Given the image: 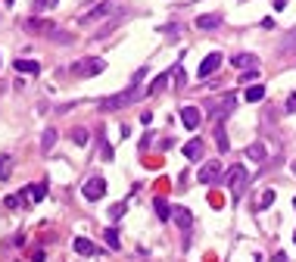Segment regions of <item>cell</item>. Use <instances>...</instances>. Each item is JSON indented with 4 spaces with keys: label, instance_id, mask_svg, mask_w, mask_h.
I'll return each instance as SVG.
<instances>
[{
    "label": "cell",
    "instance_id": "36",
    "mask_svg": "<svg viewBox=\"0 0 296 262\" xmlns=\"http://www.w3.org/2000/svg\"><path fill=\"white\" fill-rule=\"evenodd\" d=\"M44 7H50V0H34V10H44Z\"/></svg>",
    "mask_w": 296,
    "mask_h": 262
},
{
    "label": "cell",
    "instance_id": "4",
    "mask_svg": "<svg viewBox=\"0 0 296 262\" xmlns=\"http://www.w3.org/2000/svg\"><path fill=\"white\" fill-rule=\"evenodd\" d=\"M225 178V172H221V162L218 159H209V162H203V168L196 172V181L200 184H215Z\"/></svg>",
    "mask_w": 296,
    "mask_h": 262
},
{
    "label": "cell",
    "instance_id": "10",
    "mask_svg": "<svg viewBox=\"0 0 296 262\" xmlns=\"http://www.w3.org/2000/svg\"><path fill=\"white\" fill-rule=\"evenodd\" d=\"M172 222L181 231H190L193 228V212L187 209V206H172Z\"/></svg>",
    "mask_w": 296,
    "mask_h": 262
},
{
    "label": "cell",
    "instance_id": "5",
    "mask_svg": "<svg viewBox=\"0 0 296 262\" xmlns=\"http://www.w3.org/2000/svg\"><path fill=\"white\" fill-rule=\"evenodd\" d=\"M22 28L28 31V34H53L57 31V25L50 22V19H41V16H31V19H22Z\"/></svg>",
    "mask_w": 296,
    "mask_h": 262
},
{
    "label": "cell",
    "instance_id": "13",
    "mask_svg": "<svg viewBox=\"0 0 296 262\" xmlns=\"http://www.w3.org/2000/svg\"><path fill=\"white\" fill-rule=\"evenodd\" d=\"M13 69L19 72V75H41V63H34V60H22V56L13 63Z\"/></svg>",
    "mask_w": 296,
    "mask_h": 262
},
{
    "label": "cell",
    "instance_id": "26",
    "mask_svg": "<svg viewBox=\"0 0 296 262\" xmlns=\"http://www.w3.org/2000/svg\"><path fill=\"white\" fill-rule=\"evenodd\" d=\"M47 41H53V44H72V34L69 31H53V34H47Z\"/></svg>",
    "mask_w": 296,
    "mask_h": 262
},
{
    "label": "cell",
    "instance_id": "39",
    "mask_svg": "<svg viewBox=\"0 0 296 262\" xmlns=\"http://www.w3.org/2000/svg\"><path fill=\"white\" fill-rule=\"evenodd\" d=\"M293 243H296V234H293Z\"/></svg>",
    "mask_w": 296,
    "mask_h": 262
},
{
    "label": "cell",
    "instance_id": "11",
    "mask_svg": "<svg viewBox=\"0 0 296 262\" xmlns=\"http://www.w3.org/2000/svg\"><path fill=\"white\" fill-rule=\"evenodd\" d=\"M200 122H203V109H200V106H184V109H181V125H184V128L196 131Z\"/></svg>",
    "mask_w": 296,
    "mask_h": 262
},
{
    "label": "cell",
    "instance_id": "19",
    "mask_svg": "<svg viewBox=\"0 0 296 262\" xmlns=\"http://www.w3.org/2000/svg\"><path fill=\"white\" fill-rule=\"evenodd\" d=\"M25 194H28V203H41V200L47 197V184H44V181H41V184H28Z\"/></svg>",
    "mask_w": 296,
    "mask_h": 262
},
{
    "label": "cell",
    "instance_id": "16",
    "mask_svg": "<svg viewBox=\"0 0 296 262\" xmlns=\"http://www.w3.org/2000/svg\"><path fill=\"white\" fill-rule=\"evenodd\" d=\"M265 156H268V150H265V144H262V141H256V144H250V147H246V159H250V162H262Z\"/></svg>",
    "mask_w": 296,
    "mask_h": 262
},
{
    "label": "cell",
    "instance_id": "24",
    "mask_svg": "<svg viewBox=\"0 0 296 262\" xmlns=\"http://www.w3.org/2000/svg\"><path fill=\"white\" fill-rule=\"evenodd\" d=\"M53 144H57V128H47V131H44V138H41V150H44V153H50Z\"/></svg>",
    "mask_w": 296,
    "mask_h": 262
},
{
    "label": "cell",
    "instance_id": "8",
    "mask_svg": "<svg viewBox=\"0 0 296 262\" xmlns=\"http://www.w3.org/2000/svg\"><path fill=\"white\" fill-rule=\"evenodd\" d=\"M113 13H116V7H113V4H97L94 10H87V13L78 19V25H94V22H100L103 16H113Z\"/></svg>",
    "mask_w": 296,
    "mask_h": 262
},
{
    "label": "cell",
    "instance_id": "2",
    "mask_svg": "<svg viewBox=\"0 0 296 262\" xmlns=\"http://www.w3.org/2000/svg\"><path fill=\"white\" fill-rule=\"evenodd\" d=\"M221 181H225V187L231 191V197H234V200H240V194H243V187H246V181H250L246 165H231Z\"/></svg>",
    "mask_w": 296,
    "mask_h": 262
},
{
    "label": "cell",
    "instance_id": "12",
    "mask_svg": "<svg viewBox=\"0 0 296 262\" xmlns=\"http://www.w3.org/2000/svg\"><path fill=\"white\" fill-rule=\"evenodd\" d=\"M119 25H122V13H113V16H109V22H106L103 28H97V34H94V44H97V41H103L106 34H113Z\"/></svg>",
    "mask_w": 296,
    "mask_h": 262
},
{
    "label": "cell",
    "instance_id": "18",
    "mask_svg": "<svg viewBox=\"0 0 296 262\" xmlns=\"http://www.w3.org/2000/svg\"><path fill=\"white\" fill-rule=\"evenodd\" d=\"M169 78H172V72H162V75H156V78L146 84V91L143 94H162L165 91V84H169Z\"/></svg>",
    "mask_w": 296,
    "mask_h": 262
},
{
    "label": "cell",
    "instance_id": "38",
    "mask_svg": "<svg viewBox=\"0 0 296 262\" xmlns=\"http://www.w3.org/2000/svg\"><path fill=\"white\" fill-rule=\"evenodd\" d=\"M57 4H60V0H50V7H57Z\"/></svg>",
    "mask_w": 296,
    "mask_h": 262
},
{
    "label": "cell",
    "instance_id": "35",
    "mask_svg": "<svg viewBox=\"0 0 296 262\" xmlns=\"http://www.w3.org/2000/svg\"><path fill=\"white\" fill-rule=\"evenodd\" d=\"M287 112H296V94H293V97L287 100Z\"/></svg>",
    "mask_w": 296,
    "mask_h": 262
},
{
    "label": "cell",
    "instance_id": "17",
    "mask_svg": "<svg viewBox=\"0 0 296 262\" xmlns=\"http://www.w3.org/2000/svg\"><path fill=\"white\" fill-rule=\"evenodd\" d=\"M231 63H234L237 69H256V66H259V56H256V53H237Z\"/></svg>",
    "mask_w": 296,
    "mask_h": 262
},
{
    "label": "cell",
    "instance_id": "25",
    "mask_svg": "<svg viewBox=\"0 0 296 262\" xmlns=\"http://www.w3.org/2000/svg\"><path fill=\"white\" fill-rule=\"evenodd\" d=\"M69 138L75 141L78 147H87V138H90V135H87V128H72V135H69Z\"/></svg>",
    "mask_w": 296,
    "mask_h": 262
},
{
    "label": "cell",
    "instance_id": "29",
    "mask_svg": "<svg viewBox=\"0 0 296 262\" xmlns=\"http://www.w3.org/2000/svg\"><path fill=\"white\" fill-rule=\"evenodd\" d=\"M125 209H128V203H116L113 209H109V219L113 222H122V215H125Z\"/></svg>",
    "mask_w": 296,
    "mask_h": 262
},
{
    "label": "cell",
    "instance_id": "14",
    "mask_svg": "<svg viewBox=\"0 0 296 262\" xmlns=\"http://www.w3.org/2000/svg\"><path fill=\"white\" fill-rule=\"evenodd\" d=\"M184 156H187L190 162H200V159H203V141H200V138L187 141V144H184Z\"/></svg>",
    "mask_w": 296,
    "mask_h": 262
},
{
    "label": "cell",
    "instance_id": "32",
    "mask_svg": "<svg viewBox=\"0 0 296 262\" xmlns=\"http://www.w3.org/2000/svg\"><path fill=\"white\" fill-rule=\"evenodd\" d=\"M175 81H178V88H181L184 81H187V75H184V69H181V66H175Z\"/></svg>",
    "mask_w": 296,
    "mask_h": 262
},
{
    "label": "cell",
    "instance_id": "30",
    "mask_svg": "<svg viewBox=\"0 0 296 262\" xmlns=\"http://www.w3.org/2000/svg\"><path fill=\"white\" fill-rule=\"evenodd\" d=\"M7 165H10V156H0V181L10 178V168H7Z\"/></svg>",
    "mask_w": 296,
    "mask_h": 262
},
{
    "label": "cell",
    "instance_id": "22",
    "mask_svg": "<svg viewBox=\"0 0 296 262\" xmlns=\"http://www.w3.org/2000/svg\"><path fill=\"white\" fill-rule=\"evenodd\" d=\"M215 147L221 150V153H228V150H231V144H228V131L221 128V125H215Z\"/></svg>",
    "mask_w": 296,
    "mask_h": 262
},
{
    "label": "cell",
    "instance_id": "23",
    "mask_svg": "<svg viewBox=\"0 0 296 262\" xmlns=\"http://www.w3.org/2000/svg\"><path fill=\"white\" fill-rule=\"evenodd\" d=\"M243 97H246V103H259V100L265 97V88H259V84H250Z\"/></svg>",
    "mask_w": 296,
    "mask_h": 262
},
{
    "label": "cell",
    "instance_id": "28",
    "mask_svg": "<svg viewBox=\"0 0 296 262\" xmlns=\"http://www.w3.org/2000/svg\"><path fill=\"white\" fill-rule=\"evenodd\" d=\"M103 237H106V243H109V250H119V247H122V243H119V231H116V228H106V234H103Z\"/></svg>",
    "mask_w": 296,
    "mask_h": 262
},
{
    "label": "cell",
    "instance_id": "33",
    "mask_svg": "<svg viewBox=\"0 0 296 262\" xmlns=\"http://www.w3.org/2000/svg\"><path fill=\"white\" fill-rule=\"evenodd\" d=\"M150 122H153V116H150V112H140V125L146 128V125H150Z\"/></svg>",
    "mask_w": 296,
    "mask_h": 262
},
{
    "label": "cell",
    "instance_id": "3",
    "mask_svg": "<svg viewBox=\"0 0 296 262\" xmlns=\"http://www.w3.org/2000/svg\"><path fill=\"white\" fill-rule=\"evenodd\" d=\"M69 69H72V75H75V78H97V75L106 69V63L100 60V56H84V60L72 63Z\"/></svg>",
    "mask_w": 296,
    "mask_h": 262
},
{
    "label": "cell",
    "instance_id": "20",
    "mask_svg": "<svg viewBox=\"0 0 296 262\" xmlns=\"http://www.w3.org/2000/svg\"><path fill=\"white\" fill-rule=\"evenodd\" d=\"M72 247H75V253H81V256H94L97 253V247L87 237H75V240H72Z\"/></svg>",
    "mask_w": 296,
    "mask_h": 262
},
{
    "label": "cell",
    "instance_id": "37",
    "mask_svg": "<svg viewBox=\"0 0 296 262\" xmlns=\"http://www.w3.org/2000/svg\"><path fill=\"white\" fill-rule=\"evenodd\" d=\"M290 172H293V175H296V159H293V168H290Z\"/></svg>",
    "mask_w": 296,
    "mask_h": 262
},
{
    "label": "cell",
    "instance_id": "27",
    "mask_svg": "<svg viewBox=\"0 0 296 262\" xmlns=\"http://www.w3.org/2000/svg\"><path fill=\"white\" fill-rule=\"evenodd\" d=\"M271 203H274V187H265V191H262V200H259L256 209H268Z\"/></svg>",
    "mask_w": 296,
    "mask_h": 262
},
{
    "label": "cell",
    "instance_id": "34",
    "mask_svg": "<svg viewBox=\"0 0 296 262\" xmlns=\"http://www.w3.org/2000/svg\"><path fill=\"white\" fill-rule=\"evenodd\" d=\"M31 262H44V250H34L31 253Z\"/></svg>",
    "mask_w": 296,
    "mask_h": 262
},
{
    "label": "cell",
    "instance_id": "6",
    "mask_svg": "<svg viewBox=\"0 0 296 262\" xmlns=\"http://www.w3.org/2000/svg\"><path fill=\"white\" fill-rule=\"evenodd\" d=\"M221 63H225V56H221L218 50L206 53V56H203V63H200V69H196V78H209L212 72H218V69H221Z\"/></svg>",
    "mask_w": 296,
    "mask_h": 262
},
{
    "label": "cell",
    "instance_id": "9",
    "mask_svg": "<svg viewBox=\"0 0 296 262\" xmlns=\"http://www.w3.org/2000/svg\"><path fill=\"white\" fill-rule=\"evenodd\" d=\"M234 106H237V97H234V94H225V100H221V103H209V109H212V116L215 119H228L231 116V112H234Z\"/></svg>",
    "mask_w": 296,
    "mask_h": 262
},
{
    "label": "cell",
    "instance_id": "1",
    "mask_svg": "<svg viewBox=\"0 0 296 262\" xmlns=\"http://www.w3.org/2000/svg\"><path fill=\"white\" fill-rule=\"evenodd\" d=\"M143 97V91H140V84H131L128 91H122V94H109V97H103V100H97V109L100 112H113V109H125V106H131V103H137Z\"/></svg>",
    "mask_w": 296,
    "mask_h": 262
},
{
    "label": "cell",
    "instance_id": "7",
    "mask_svg": "<svg viewBox=\"0 0 296 262\" xmlns=\"http://www.w3.org/2000/svg\"><path fill=\"white\" fill-rule=\"evenodd\" d=\"M103 194H106V181L100 178V175H94L84 187H81V197L87 200V203H97V200H103Z\"/></svg>",
    "mask_w": 296,
    "mask_h": 262
},
{
    "label": "cell",
    "instance_id": "15",
    "mask_svg": "<svg viewBox=\"0 0 296 262\" xmlns=\"http://www.w3.org/2000/svg\"><path fill=\"white\" fill-rule=\"evenodd\" d=\"M218 25H221V16H215V13L196 16V28H203V31H212V28H218Z\"/></svg>",
    "mask_w": 296,
    "mask_h": 262
},
{
    "label": "cell",
    "instance_id": "21",
    "mask_svg": "<svg viewBox=\"0 0 296 262\" xmlns=\"http://www.w3.org/2000/svg\"><path fill=\"white\" fill-rule=\"evenodd\" d=\"M153 209H156V215H159V222H172V206L165 203L162 197H156L153 200Z\"/></svg>",
    "mask_w": 296,
    "mask_h": 262
},
{
    "label": "cell",
    "instance_id": "31",
    "mask_svg": "<svg viewBox=\"0 0 296 262\" xmlns=\"http://www.w3.org/2000/svg\"><path fill=\"white\" fill-rule=\"evenodd\" d=\"M256 78H259V72H256V69H246L243 75H240V84H250V81H256Z\"/></svg>",
    "mask_w": 296,
    "mask_h": 262
}]
</instances>
